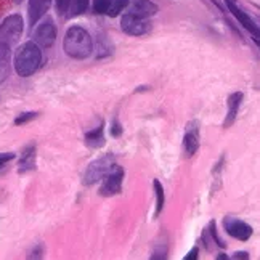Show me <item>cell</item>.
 I'll list each match as a JSON object with an SVG mask.
<instances>
[{"label":"cell","mask_w":260,"mask_h":260,"mask_svg":"<svg viewBox=\"0 0 260 260\" xmlns=\"http://www.w3.org/2000/svg\"><path fill=\"white\" fill-rule=\"evenodd\" d=\"M122 31L128 36H145L151 31V24L146 18H138L134 15L125 13L121 19Z\"/></svg>","instance_id":"cell-7"},{"label":"cell","mask_w":260,"mask_h":260,"mask_svg":"<svg viewBox=\"0 0 260 260\" xmlns=\"http://www.w3.org/2000/svg\"><path fill=\"white\" fill-rule=\"evenodd\" d=\"M113 0H93V12L96 15H105Z\"/></svg>","instance_id":"cell-20"},{"label":"cell","mask_w":260,"mask_h":260,"mask_svg":"<svg viewBox=\"0 0 260 260\" xmlns=\"http://www.w3.org/2000/svg\"><path fill=\"white\" fill-rule=\"evenodd\" d=\"M116 166L114 156L111 154H105L102 157L95 159L93 162H90V166L87 167V171L84 174V183L87 186H92L98 182H102V178L111 171V169Z\"/></svg>","instance_id":"cell-3"},{"label":"cell","mask_w":260,"mask_h":260,"mask_svg":"<svg viewBox=\"0 0 260 260\" xmlns=\"http://www.w3.org/2000/svg\"><path fill=\"white\" fill-rule=\"evenodd\" d=\"M37 117V113H23V114H19L16 119H15V124L16 125H23V124H26V122H29V121H32V119H36Z\"/></svg>","instance_id":"cell-21"},{"label":"cell","mask_w":260,"mask_h":260,"mask_svg":"<svg viewBox=\"0 0 260 260\" xmlns=\"http://www.w3.org/2000/svg\"><path fill=\"white\" fill-rule=\"evenodd\" d=\"M34 167H36V146L31 145V146L24 148V151L21 153L19 164H18V172L26 174L29 171H32Z\"/></svg>","instance_id":"cell-14"},{"label":"cell","mask_w":260,"mask_h":260,"mask_svg":"<svg viewBox=\"0 0 260 260\" xmlns=\"http://www.w3.org/2000/svg\"><path fill=\"white\" fill-rule=\"evenodd\" d=\"M223 226H225V232L230 236L235 239H239V241H247L254 233L251 225H247L246 222H243V220L235 218V217H226L223 220Z\"/></svg>","instance_id":"cell-8"},{"label":"cell","mask_w":260,"mask_h":260,"mask_svg":"<svg viewBox=\"0 0 260 260\" xmlns=\"http://www.w3.org/2000/svg\"><path fill=\"white\" fill-rule=\"evenodd\" d=\"M159 7L151 0H128L124 12L138 18H151L157 13Z\"/></svg>","instance_id":"cell-10"},{"label":"cell","mask_w":260,"mask_h":260,"mask_svg":"<svg viewBox=\"0 0 260 260\" xmlns=\"http://www.w3.org/2000/svg\"><path fill=\"white\" fill-rule=\"evenodd\" d=\"M233 257H235V258H249L247 252H235Z\"/></svg>","instance_id":"cell-27"},{"label":"cell","mask_w":260,"mask_h":260,"mask_svg":"<svg viewBox=\"0 0 260 260\" xmlns=\"http://www.w3.org/2000/svg\"><path fill=\"white\" fill-rule=\"evenodd\" d=\"M198 252H199V249H198V247H193L191 251H189V252L185 255V260H196V258H198Z\"/></svg>","instance_id":"cell-25"},{"label":"cell","mask_w":260,"mask_h":260,"mask_svg":"<svg viewBox=\"0 0 260 260\" xmlns=\"http://www.w3.org/2000/svg\"><path fill=\"white\" fill-rule=\"evenodd\" d=\"M10 74V45L0 42V82Z\"/></svg>","instance_id":"cell-16"},{"label":"cell","mask_w":260,"mask_h":260,"mask_svg":"<svg viewBox=\"0 0 260 260\" xmlns=\"http://www.w3.org/2000/svg\"><path fill=\"white\" fill-rule=\"evenodd\" d=\"M68 4H69V0H56V8H58V13H64L68 12Z\"/></svg>","instance_id":"cell-24"},{"label":"cell","mask_w":260,"mask_h":260,"mask_svg":"<svg viewBox=\"0 0 260 260\" xmlns=\"http://www.w3.org/2000/svg\"><path fill=\"white\" fill-rule=\"evenodd\" d=\"M85 143L90 148H102L105 146V135H103V125H98L92 130L85 132Z\"/></svg>","instance_id":"cell-15"},{"label":"cell","mask_w":260,"mask_h":260,"mask_svg":"<svg viewBox=\"0 0 260 260\" xmlns=\"http://www.w3.org/2000/svg\"><path fill=\"white\" fill-rule=\"evenodd\" d=\"M13 159H15V153H0V169H4Z\"/></svg>","instance_id":"cell-22"},{"label":"cell","mask_w":260,"mask_h":260,"mask_svg":"<svg viewBox=\"0 0 260 260\" xmlns=\"http://www.w3.org/2000/svg\"><path fill=\"white\" fill-rule=\"evenodd\" d=\"M121 134H122V125L119 124L117 119H114L113 124H111V135L113 137H121Z\"/></svg>","instance_id":"cell-23"},{"label":"cell","mask_w":260,"mask_h":260,"mask_svg":"<svg viewBox=\"0 0 260 260\" xmlns=\"http://www.w3.org/2000/svg\"><path fill=\"white\" fill-rule=\"evenodd\" d=\"M27 257H29V258H41V257H42V244L39 246L37 249H34V251H32L31 254H29Z\"/></svg>","instance_id":"cell-26"},{"label":"cell","mask_w":260,"mask_h":260,"mask_svg":"<svg viewBox=\"0 0 260 260\" xmlns=\"http://www.w3.org/2000/svg\"><path fill=\"white\" fill-rule=\"evenodd\" d=\"M34 42L41 48H50L56 41V26L52 18H47L41 24H37L34 31Z\"/></svg>","instance_id":"cell-6"},{"label":"cell","mask_w":260,"mask_h":260,"mask_svg":"<svg viewBox=\"0 0 260 260\" xmlns=\"http://www.w3.org/2000/svg\"><path fill=\"white\" fill-rule=\"evenodd\" d=\"M15 2H16V4H21V2H23V0H15Z\"/></svg>","instance_id":"cell-29"},{"label":"cell","mask_w":260,"mask_h":260,"mask_svg":"<svg viewBox=\"0 0 260 260\" xmlns=\"http://www.w3.org/2000/svg\"><path fill=\"white\" fill-rule=\"evenodd\" d=\"M241 102H243V93L241 92H236V93H232L228 98V113H226V117H225V122H223V127L228 128L232 127L233 122L236 121V116H238V111H239V106H241Z\"/></svg>","instance_id":"cell-13"},{"label":"cell","mask_w":260,"mask_h":260,"mask_svg":"<svg viewBox=\"0 0 260 260\" xmlns=\"http://www.w3.org/2000/svg\"><path fill=\"white\" fill-rule=\"evenodd\" d=\"M52 7V0H29L27 4V19L31 27L37 24L47 15V12Z\"/></svg>","instance_id":"cell-11"},{"label":"cell","mask_w":260,"mask_h":260,"mask_svg":"<svg viewBox=\"0 0 260 260\" xmlns=\"http://www.w3.org/2000/svg\"><path fill=\"white\" fill-rule=\"evenodd\" d=\"M225 4H226V7H228L230 12L233 13V16L239 21V24H241L244 29H247V31L254 36V41L258 42V26L255 24L254 19H252L251 16H249L243 8H239V7L236 5L235 0H225Z\"/></svg>","instance_id":"cell-9"},{"label":"cell","mask_w":260,"mask_h":260,"mask_svg":"<svg viewBox=\"0 0 260 260\" xmlns=\"http://www.w3.org/2000/svg\"><path fill=\"white\" fill-rule=\"evenodd\" d=\"M42 64V50L34 41L24 42L16 50L13 58V66L18 76L29 77L32 76Z\"/></svg>","instance_id":"cell-2"},{"label":"cell","mask_w":260,"mask_h":260,"mask_svg":"<svg viewBox=\"0 0 260 260\" xmlns=\"http://www.w3.org/2000/svg\"><path fill=\"white\" fill-rule=\"evenodd\" d=\"M88 8V0H69L68 10H69V16H79L87 12Z\"/></svg>","instance_id":"cell-18"},{"label":"cell","mask_w":260,"mask_h":260,"mask_svg":"<svg viewBox=\"0 0 260 260\" xmlns=\"http://www.w3.org/2000/svg\"><path fill=\"white\" fill-rule=\"evenodd\" d=\"M217 258H218V260H223V258H226V255H225V254H218Z\"/></svg>","instance_id":"cell-28"},{"label":"cell","mask_w":260,"mask_h":260,"mask_svg":"<svg viewBox=\"0 0 260 260\" xmlns=\"http://www.w3.org/2000/svg\"><path fill=\"white\" fill-rule=\"evenodd\" d=\"M24 23L23 18L19 15H10L7 16L2 24H0V42L7 45H13L19 41V37L23 34Z\"/></svg>","instance_id":"cell-4"},{"label":"cell","mask_w":260,"mask_h":260,"mask_svg":"<svg viewBox=\"0 0 260 260\" xmlns=\"http://www.w3.org/2000/svg\"><path fill=\"white\" fill-rule=\"evenodd\" d=\"M183 149L188 157L194 156L199 149V127L198 122H189L186 125V134L183 137Z\"/></svg>","instance_id":"cell-12"},{"label":"cell","mask_w":260,"mask_h":260,"mask_svg":"<svg viewBox=\"0 0 260 260\" xmlns=\"http://www.w3.org/2000/svg\"><path fill=\"white\" fill-rule=\"evenodd\" d=\"M124 182V171L119 166H114L103 178H102V186H100V194L102 196H114L119 194L122 189Z\"/></svg>","instance_id":"cell-5"},{"label":"cell","mask_w":260,"mask_h":260,"mask_svg":"<svg viewBox=\"0 0 260 260\" xmlns=\"http://www.w3.org/2000/svg\"><path fill=\"white\" fill-rule=\"evenodd\" d=\"M63 48L68 56L74 59H85L93 52V41L84 27L73 26L64 34Z\"/></svg>","instance_id":"cell-1"},{"label":"cell","mask_w":260,"mask_h":260,"mask_svg":"<svg viewBox=\"0 0 260 260\" xmlns=\"http://www.w3.org/2000/svg\"><path fill=\"white\" fill-rule=\"evenodd\" d=\"M127 4H128V0H113L111 5H109V8H108L106 15H108V16H111V18L119 16V15H121V13L124 12V10H125Z\"/></svg>","instance_id":"cell-19"},{"label":"cell","mask_w":260,"mask_h":260,"mask_svg":"<svg viewBox=\"0 0 260 260\" xmlns=\"http://www.w3.org/2000/svg\"><path fill=\"white\" fill-rule=\"evenodd\" d=\"M153 186H154V193H156V211H154V218H156L159 214L162 212L166 198H164V188H162V185H161L159 180H154Z\"/></svg>","instance_id":"cell-17"}]
</instances>
